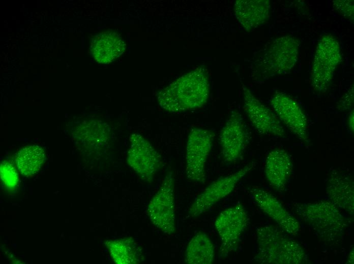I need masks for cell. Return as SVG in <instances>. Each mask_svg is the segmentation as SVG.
Returning a JSON list of instances; mask_svg holds the SVG:
<instances>
[{
    "mask_svg": "<svg viewBox=\"0 0 354 264\" xmlns=\"http://www.w3.org/2000/svg\"><path fill=\"white\" fill-rule=\"evenodd\" d=\"M299 48V41L294 37L285 36L275 39L264 55L267 73L274 76L289 72L298 60Z\"/></svg>",
    "mask_w": 354,
    "mask_h": 264,
    "instance_id": "13",
    "label": "cell"
},
{
    "mask_svg": "<svg viewBox=\"0 0 354 264\" xmlns=\"http://www.w3.org/2000/svg\"><path fill=\"white\" fill-rule=\"evenodd\" d=\"M209 95L208 74L199 69L182 76L161 89L157 98L162 108L178 113L201 108Z\"/></svg>",
    "mask_w": 354,
    "mask_h": 264,
    "instance_id": "1",
    "label": "cell"
},
{
    "mask_svg": "<svg viewBox=\"0 0 354 264\" xmlns=\"http://www.w3.org/2000/svg\"><path fill=\"white\" fill-rule=\"evenodd\" d=\"M347 126L351 133L354 131V113L353 110H351L348 114L347 118Z\"/></svg>",
    "mask_w": 354,
    "mask_h": 264,
    "instance_id": "25",
    "label": "cell"
},
{
    "mask_svg": "<svg viewBox=\"0 0 354 264\" xmlns=\"http://www.w3.org/2000/svg\"><path fill=\"white\" fill-rule=\"evenodd\" d=\"M353 85H352L339 101L337 109L340 111H346L351 108L353 103Z\"/></svg>",
    "mask_w": 354,
    "mask_h": 264,
    "instance_id": "24",
    "label": "cell"
},
{
    "mask_svg": "<svg viewBox=\"0 0 354 264\" xmlns=\"http://www.w3.org/2000/svg\"><path fill=\"white\" fill-rule=\"evenodd\" d=\"M269 0H237L235 2V16L247 31L254 29L265 23L270 17Z\"/></svg>",
    "mask_w": 354,
    "mask_h": 264,
    "instance_id": "18",
    "label": "cell"
},
{
    "mask_svg": "<svg viewBox=\"0 0 354 264\" xmlns=\"http://www.w3.org/2000/svg\"><path fill=\"white\" fill-rule=\"evenodd\" d=\"M326 182V193L330 201L339 209L353 216L354 183L352 177L342 171L333 170Z\"/></svg>",
    "mask_w": 354,
    "mask_h": 264,
    "instance_id": "15",
    "label": "cell"
},
{
    "mask_svg": "<svg viewBox=\"0 0 354 264\" xmlns=\"http://www.w3.org/2000/svg\"><path fill=\"white\" fill-rule=\"evenodd\" d=\"M1 178L6 187L14 189L18 183V175L13 165L9 161H4L1 164Z\"/></svg>",
    "mask_w": 354,
    "mask_h": 264,
    "instance_id": "22",
    "label": "cell"
},
{
    "mask_svg": "<svg viewBox=\"0 0 354 264\" xmlns=\"http://www.w3.org/2000/svg\"><path fill=\"white\" fill-rule=\"evenodd\" d=\"M45 159L43 149L38 145L26 146L16 154L15 161L20 172L24 176H32L41 167Z\"/></svg>",
    "mask_w": 354,
    "mask_h": 264,
    "instance_id": "21",
    "label": "cell"
},
{
    "mask_svg": "<svg viewBox=\"0 0 354 264\" xmlns=\"http://www.w3.org/2000/svg\"><path fill=\"white\" fill-rule=\"evenodd\" d=\"M215 258V249L210 237L198 232L191 238L186 249L185 261L188 264H212Z\"/></svg>",
    "mask_w": 354,
    "mask_h": 264,
    "instance_id": "20",
    "label": "cell"
},
{
    "mask_svg": "<svg viewBox=\"0 0 354 264\" xmlns=\"http://www.w3.org/2000/svg\"><path fill=\"white\" fill-rule=\"evenodd\" d=\"M250 195L259 208L270 217L284 232L296 236L301 230L298 220L284 207L274 195L262 189L254 188Z\"/></svg>",
    "mask_w": 354,
    "mask_h": 264,
    "instance_id": "14",
    "label": "cell"
},
{
    "mask_svg": "<svg viewBox=\"0 0 354 264\" xmlns=\"http://www.w3.org/2000/svg\"><path fill=\"white\" fill-rule=\"evenodd\" d=\"M270 104L281 123L300 140L309 144L308 120L298 103L286 93L276 92Z\"/></svg>",
    "mask_w": 354,
    "mask_h": 264,
    "instance_id": "11",
    "label": "cell"
},
{
    "mask_svg": "<svg viewBox=\"0 0 354 264\" xmlns=\"http://www.w3.org/2000/svg\"><path fill=\"white\" fill-rule=\"evenodd\" d=\"M354 263V253H353V248L349 252L347 260L346 263L348 264H353Z\"/></svg>",
    "mask_w": 354,
    "mask_h": 264,
    "instance_id": "26",
    "label": "cell"
},
{
    "mask_svg": "<svg viewBox=\"0 0 354 264\" xmlns=\"http://www.w3.org/2000/svg\"><path fill=\"white\" fill-rule=\"evenodd\" d=\"M292 170L290 156L284 149L276 148L267 155L265 176L269 184L276 190L281 192L285 189Z\"/></svg>",
    "mask_w": 354,
    "mask_h": 264,
    "instance_id": "16",
    "label": "cell"
},
{
    "mask_svg": "<svg viewBox=\"0 0 354 264\" xmlns=\"http://www.w3.org/2000/svg\"><path fill=\"white\" fill-rule=\"evenodd\" d=\"M252 161L237 172L218 178L195 199L188 210L190 216H198L209 211L215 204L230 194L240 180L255 167Z\"/></svg>",
    "mask_w": 354,
    "mask_h": 264,
    "instance_id": "8",
    "label": "cell"
},
{
    "mask_svg": "<svg viewBox=\"0 0 354 264\" xmlns=\"http://www.w3.org/2000/svg\"><path fill=\"white\" fill-rule=\"evenodd\" d=\"M248 221L247 212L241 205L228 208L219 214L215 220L214 226L221 241V257H226L237 250Z\"/></svg>",
    "mask_w": 354,
    "mask_h": 264,
    "instance_id": "7",
    "label": "cell"
},
{
    "mask_svg": "<svg viewBox=\"0 0 354 264\" xmlns=\"http://www.w3.org/2000/svg\"><path fill=\"white\" fill-rule=\"evenodd\" d=\"M125 49V42L120 35L107 30L96 34L92 38L90 51L97 62L108 63L120 57Z\"/></svg>",
    "mask_w": 354,
    "mask_h": 264,
    "instance_id": "17",
    "label": "cell"
},
{
    "mask_svg": "<svg viewBox=\"0 0 354 264\" xmlns=\"http://www.w3.org/2000/svg\"><path fill=\"white\" fill-rule=\"evenodd\" d=\"M249 140L241 114L232 111L220 131L219 141L224 161L232 163L242 156Z\"/></svg>",
    "mask_w": 354,
    "mask_h": 264,
    "instance_id": "10",
    "label": "cell"
},
{
    "mask_svg": "<svg viewBox=\"0 0 354 264\" xmlns=\"http://www.w3.org/2000/svg\"><path fill=\"white\" fill-rule=\"evenodd\" d=\"M147 212L152 224L164 234L175 233L174 179L171 171L165 176L148 205Z\"/></svg>",
    "mask_w": 354,
    "mask_h": 264,
    "instance_id": "5",
    "label": "cell"
},
{
    "mask_svg": "<svg viewBox=\"0 0 354 264\" xmlns=\"http://www.w3.org/2000/svg\"><path fill=\"white\" fill-rule=\"evenodd\" d=\"M105 245L115 263L137 264L143 261L142 249L132 237L108 240Z\"/></svg>",
    "mask_w": 354,
    "mask_h": 264,
    "instance_id": "19",
    "label": "cell"
},
{
    "mask_svg": "<svg viewBox=\"0 0 354 264\" xmlns=\"http://www.w3.org/2000/svg\"><path fill=\"white\" fill-rule=\"evenodd\" d=\"M276 226L267 225L256 230L258 251L253 262L260 264H306L308 256L303 247Z\"/></svg>",
    "mask_w": 354,
    "mask_h": 264,
    "instance_id": "2",
    "label": "cell"
},
{
    "mask_svg": "<svg viewBox=\"0 0 354 264\" xmlns=\"http://www.w3.org/2000/svg\"><path fill=\"white\" fill-rule=\"evenodd\" d=\"M215 136L208 129L193 127L190 130L186 148V174L190 180L205 183L206 163Z\"/></svg>",
    "mask_w": 354,
    "mask_h": 264,
    "instance_id": "6",
    "label": "cell"
},
{
    "mask_svg": "<svg viewBox=\"0 0 354 264\" xmlns=\"http://www.w3.org/2000/svg\"><path fill=\"white\" fill-rule=\"evenodd\" d=\"M334 9L345 19L353 22L354 6L353 0H334Z\"/></svg>",
    "mask_w": 354,
    "mask_h": 264,
    "instance_id": "23",
    "label": "cell"
},
{
    "mask_svg": "<svg viewBox=\"0 0 354 264\" xmlns=\"http://www.w3.org/2000/svg\"><path fill=\"white\" fill-rule=\"evenodd\" d=\"M340 44L331 34L322 36L317 45L311 74V85L319 92L329 86L336 68L341 61Z\"/></svg>",
    "mask_w": 354,
    "mask_h": 264,
    "instance_id": "4",
    "label": "cell"
},
{
    "mask_svg": "<svg viewBox=\"0 0 354 264\" xmlns=\"http://www.w3.org/2000/svg\"><path fill=\"white\" fill-rule=\"evenodd\" d=\"M127 154V162L142 180L152 182L156 173L162 167L160 154L142 136L132 134Z\"/></svg>",
    "mask_w": 354,
    "mask_h": 264,
    "instance_id": "9",
    "label": "cell"
},
{
    "mask_svg": "<svg viewBox=\"0 0 354 264\" xmlns=\"http://www.w3.org/2000/svg\"><path fill=\"white\" fill-rule=\"evenodd\" d=\"M294 209L299 218L316 235L329 244L340 241L348 226L347 218L330 201L298 204Z\"/></svg>",
    "mask_w": 354,
    "mask_h": 264,
    "instance_id": "3",
    "label": "cell"
},
{
    "mask_svg": "<svg viewBox=\"0 0 354 264\" xmlns=\"http://www.w3.org/2000/svg\"><path fill=\"white\" fill-rule=\"evenodd\" d=\"M243 108L255 129L261 135L283 138L285 130L276 115L261 103L242 83Z\"/></svg>",
    "mask_w": 354,
    "mask_h": 264,
    "instance_id": "12",
    "label": "cell"
}]
</instances>
